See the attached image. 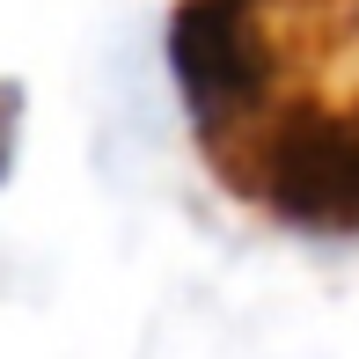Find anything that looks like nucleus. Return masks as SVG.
Returning a JSON list of instances; mask_svg holds the SVG:
<instances>
[{
	"instance_id": "f257e3e1",
	"label": "nucleus",
	"mask_w": 359,
	"mask_h": 359,
	"mask_svg": "<svg viewBox=\"0 0 359 359\" xmlns=\"http://www.w3.org/2000/svg\"><path fill=\"white\" fill-rule=\"evenodd\" d=\"M169 74L198 133H220L264 110L279 59L257 29V0H184L169 15Z\"/></svg>"
},
{
	"instance_id": "f03ea898",
	"label": "nucleus",
	"mask_w": 359,
	"mask_h": 359,
	"mask_svg": "<svg viewBox=\"0 0 359 359\" xmlns=\"http://www.w3.org/2000/svg\"><path fill=\"white\" fill-rule=\"evenodd\" d=\"M264 191L286 220L308 227H359V110L345 118H293L264 147Z\"/></svg>"
}]
</instances>
